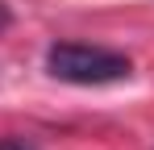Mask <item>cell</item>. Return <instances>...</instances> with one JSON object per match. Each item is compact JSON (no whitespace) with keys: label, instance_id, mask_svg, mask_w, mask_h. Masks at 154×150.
Returning a JSON list of instances; mask_svg holds the SVG:
<instances>
[{"label":"cell","instance_id":"6da1fadb","mask_svg":"<svg viewBox=\"0 0 154 150\" xmlns=\"http://www.w3.org/2000/svg\"><path fill=\"white\" fill-rule=\"evenodd\" d=\"M46 71L58 83H75V88H104V83H121L133 75L129 54L96 42H54L46 50Z\"/></svg>","mask_w":154,"mask_h":150},{"label":"cell","instance_id":"7a4b0ae2","mask_svg":"<svg viewBox=\"0 0 154 150\" xmlns=\"http://www.w3.org/2000/svg\"><path fill=\"white\" fill-rule=\"evenodd\" d=\"M0 150H38L29 138H0Z\"/></svg>","mask_w":154,"mask_h":150},{"label":"cell","instance_id":"3957f363","mask_svg":"<svg viewBox=\"0 0 154 150\" xmlns=\"http://www.w3.org/2000/svg\"><path fill=\"white\" fill-rule=\"evenodd\" d=\"M13 21V13H8V8H4V4H0V29H4V25Z\"/></svg>","mask_w":154,"mask_h":150}]
</instances>
